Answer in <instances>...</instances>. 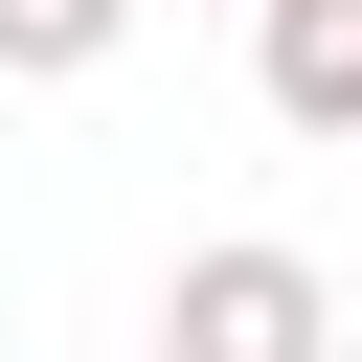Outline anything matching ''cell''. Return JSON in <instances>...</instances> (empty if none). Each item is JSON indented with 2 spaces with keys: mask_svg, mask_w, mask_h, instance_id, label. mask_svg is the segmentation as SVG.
<instances>
[{
  "mask_svg": "<svg viewBox=\"0 0 362 362\" xmlns=\"http://www.w3.org/2000/svg\"><path fill=\"white\" fill-rule=\"evenodd\" d=\"M158 362H339V272L272 249V226H204L158 272Z\"/></svg>",
  "mask_w": 362,
  "mask_h": 362,
  "instance_id": "1",
  "label": "cell"
},
{
  "mask_svg": "<svg viewBox=\"0 0 362 362\" xmlns=\"http://www.w3.org/2000/svg\"><path fill=\"white\" fill-rule=\"evenodd\" d=\"M249 90H272L294 136L362 158V0H249Z\"/></svg>",
  "mask_w": 362,
  "mask_h": 362,
  "instance_id": "2",
  "label": "cell"
},
{
  "mask_svg": "<svg viewBox=\"0 0 362 362\" xmlns=\"http://www.w3.org/2000/svg\"><path fill=\"white\" fill-rule=\"evenodd\" d=\"M136 45V0H0V90H90Z\"/></svg>",
  "mask_w": 362,
  "mask_h": 362,
  "instance_id": "3",
  "label": "cell"
}]
</instances>
